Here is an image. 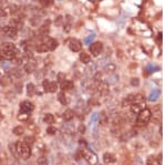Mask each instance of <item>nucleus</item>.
<instances>
[{"label":"nucleus","mask_w":166,"mask_h":165,"mask_svg":"<svg viewBox=\"0 0 166 165\" xmlns=\"http://www.w3.org/2000/svg\"><path fill=\"white\" fill-rule=\"evenodd\" d=\"M16 150L18 153V156H20L21 159L28 160L31 156V146L28 145L24 141H18L16 143Z\"/></svg>","instance_id":"obj_1"},{"label":"nucleus","mask_w":166,"mask_h":165,"mask_svg":"<svg viewBox=\"0 0 166 165\" xmlns=\"http://www.w3.org/2000/svg\"><path fill=\"white\" fill-rule=\"evenodd\" d=\"M152 118V111L150 109H144L137 114L136 118V125L139 127H145L146 124H148V122L151 121Z\"/></svg>","instance_id":"obj_2"},{"label":"nucleus","mask_w":166,"mask_h":165,"mask_svg":"<svg viewBox=\"0 0 166 165\" xmlns=\"http://www.w3.org/2000/svg\"><path fill=\"white\" fill-rule=\"evenodd\" d=\"M83 157H84V160H86V162L89 163L90 165H95L98 163V155L93 151H83Z\"/></svg>","instance_id":"obj_3"},{"label":"nucleus","mask_w":166,"mask_h":165,"mask_svg":"<svg viewBox=\"0 0 166 165\" xmlns=\"http://www.w3.org/2000/svg\"><path fill=\"white\" fill-rule=\"evenodd\" d=\"M102 51H103V44L101 42H94V43H91V46H90V52L92 53V56H100Z\"/></svg>","instance_id":"obj_4"},{"label":"nucleus","mask_w":166,"mask_h":165,"mask_svg":"<svg viewBox=\"0 0 166 165\" xmlns=\"http://www.w3.org/2000/svg\"><path fill=\"white\" fill-rule=\"evenodd\" d=\"M33 109H34L33 103L28 100L22 101L20 103V113H30V112H32Z\"/></svg>","instance_id":"obj_5"},{"label":"nucleus","mask_w":166,"mask_h":165,"mask_svg":"<svg viewBox=\"0 0 166 165\" xmlns=\"http://www.w3.org/2000/svg\"><path fill=\"white\" fill-rule=\"evenodd\" d=\"M2 33L6 37H9V38H17V33H18V31H17V29L16 28H13V27L11 26H6L2 28Z\"/></svg>","instance_id":"obj_6"},{"label":"nucleus","mask_w":166,"mask_h":165,"mask_svg":"<svg viewBox=\"0 0 166 165\" xmlns=\"http://www.w3.org/2000/svg\"><path fill=\"white\" fill-rule=\"evenodd\" d=\"M8 71V74L10 75V78H15V79H20V78L23 77L24 70L20 68H13V69H9Z\"/></svg>","instance_id":"obj_7"},{"label":"nucleus","mask_w":166,"mask_h":165,"mask_svg":"<svg viewBox=\"0 0 166 165\" xmlns=\"http://www.w3.org/2000/svg\"><path fill=\"white\" fill-rule=\"evenodd\" d=\"M69 48L73 52H79L81 50V48H82V44L78 39H71L70 42H69Z\"/></svg>","instance_id":"obj_8"},{"label":"nucleus","mask_w":166,"mask_h":165,"mask_svg":"<svg viewBox=\"0 0 166 165\" xmlns=\"http://www.w3.org/2000/svg\"><path fill=\"white\" fill-rule=\"evenodd\" d=\"M153 121L155 122V123H160L161 120H162V110H161V105H156L153 109Z\"/></svg>","instance_id":"obj_9"},{"label":"nucleus","mask_w":166,"mask_h":165,"mask_svg":"<svg viewBox=\"0 0 166 165\" xmlns=\"http://www.w3.org/2000/svg\"><path fill=\"white\" fill-rule=\"evenodd\" d=\"M144 109H145V103H144V102L133 103L131 105V112L133 113V114H139V113Z\"/></svg>","instance_id":"obj_10"},{"label":"nucleus","mask_w":166,"mask_h":165,"mask_svg":"<svg viewBox=\"0 0 166 165\" xmlns=\"http://www.w3.org/2000/svg\"><path fill=\"white\" fill-rule=\"evenodd\" d=\"M10 26L16 28V29H21L23 27V21L22 19H20V17H15L10 19Z\"/></svg>","instance_id":"obj_11"},{"label":"nucleus","mask_w":166,"mask_h":165,"mask_svg":"<svg viewBox=\"0 0 166 165\" xmlns=\"http://www.w3.org/2000/svg\"><path fill=\"white\" fill-rule=\"evenodd\" d=\"M50 31V20H47L43 24L39 27V33L42 35V37H45L49 33Z\"/></svg>","instance_id":"obj_12"},{"label":"nucleus","mask_w":166,"mask_h":165,"mask_svg":"<svg viewBox=\"0 0 166 165\" xmlns=\"http://www.w3.org/2000/svg\"><path fill=\"white\" fill-rule=\"evenodd\" d=\"M36 68H37V64L34 62L32 61H28L26 64H24V72L26 73H32L36 71Z\"/></svg>","instance_id":"obj_13"},{"label":"nucleus","mask_w":166,"mask_h":165,"mask_svg":"<svg viewBox=\"0 0 166 165\" xmlns=\"http://www.w3.org/2000/svg\"><path fill=\"white\" fill-rule=\"evenodd\" d=\"M103 160L106 164H112V163H115L116 157H115V155L112 153H105L103 155Z\"/></svg>","instance_id":"obj_14"},{"label":"nucleus","mask_w":166,"mask_h":165,"mask_svg":"<svg viewBox=\"0 0 166 165\" xmlns=\"http://www.w3.org/2000/svg\"><path fill=\"white\" fill-rule=\"evenodd\" d=\"M47 46H48V48H49V50H51V51H53V50H56V47H58V41H56V39H52V38H48L47 39Z\"/></svg>","instance_id":"obj_15"},{"label":"nucleus","mask_w":166,"mask_h":165,"mask_svg":"<svg viewBox=\"0 0 166 165\" xmlns=\"http://www.w3.org/2000/svg\"><path fill=\"white\" fill-rule=\"evenodd\" d=\"M80 61L84 64H89L91 62V57L90 54H88L86 52H81L80 53Z\"/></svg>","instance_id":"obj_16"},{"label":"nucleus","mask_w":166,"mask_h":165,"mask_svg":"<svg viewBox=\"0 0 166 165\" xmlns=\"http://www.w3.org/2000/svg\"><path fill=\"white\" fill-rule=\"evenodd\" d=\"M73 88V82L69 81V80H64L63 82H61V89L62 91H67V90H71Z\"/></svg>","instance_id":"obj_17"},{"label":"nucleus","mask_w":166,"mask_h":165,"mask_svg":"<svg viewBox=\"0 0 166 165\" xmlns=\"http://www.w3.org/2000/svg\"><path fill=\"white\" fill-rule=\"evenodd\" d=\"M63 119H64V121H71L72 119L74 118V111L72 110H65L64 113H63Z\"/></svg>","instance_id":"obj_18"},{"label":"nucleus","mask_w":166,"mask_h":165,"mask_svg":"<svg viewBox=\"0 0 166 165\" xmlns=\"http://www.w3.org/2000/svg\"><path fill=\"white\" fill-rule=\"evenodd\" d=\"M16 47L15 44L11 43V42H5L1 46V51H10V50H15Z\"/></svg>","instance_id":"obj_19"},{"label":"nucleus","mask_w":166,"mask_h":165,"mask_svg":"<svg viewBox=\"0 0 166 165\" xmlns=\"http://www.w3.org/2000/svg\"><path fill=\"white\" fill-rule=\"evenodd\" d=\"M36 50L40 53H45V52H47V51H49V48H48V46H47L45 42H42V43H40V44L37 46Z\"/></svg>","instance_id":"obj_20"},{"label":"nucleus","mask_w":166,"mask_h":165,"mask_svg":"<svg viewBox=\"0 0 166 165\" xmlns=\"http://www.w3.org/2000/svg\"><path fill=\"white\" fill-rule=\"evenodd\" d=\"M58 100L60 101V103L65 105V104H68V99H67V95L64 94V91L60 92L59 94H58Z\"/></svg>","instance_id":"obj_21"},{"label":"nucleus","mask_w":166,"mask_h":165,"mask_svg":"<svg viewBox=\"0 0 166 165\" xmlns=\"http://www.w3.org/2000/svg\"><path fill=\"white\" fill-rule=\"evenodd\" d=\"M27 93L29 97H32L34 93H36V86L33 83H29L27 86Z\"/></svg>","instance_id":"obj_22"},{"label":"nucleus","mask_w":166,"mask_h":165,"mask_svg":"<svg viewBox=\"0 0 166 165\" xmlns=\"http://www.w3.org/2000/svg\"><path fill=\"white\" fill-rule=\"evenodd\" d=\"M147 165H161V161L155 156H150L147 159Z\"/></svg>","instance_id":"obj_23"},{"label":"nucleus","mask_w":166,"mask_h":165,"mask_svg":"<svg viewBox=\"0 0 166 165\" xmlns=\"http://www.w3.org/2000/svg\"><path fill=\"white\" fill-rule=\"evenodd\" d=\"M43 121H45L47 124H52L54 122L53 114H51V113H47V114L45 115V118H43Z\"/></svg>","instance_id":"obj_24"},{"label":"nucleus","mask_w":166,"mask_h":165,"mask_svg":"<svg viewBox=\"0 0 166 165\" xmlns=\"http://www.w3.org/2000/svg\"><path fill=\"white\" fill-rule=\"evenodd\" d=\"M12 133L15 134V135H22L24 133V129L23 127H20V125H18V127H13V130H12Z\"/></svg>","instance_id":"obj_25"},{"label":"nucleus","mask_w":166,"mask_h":165,"mask_svg":"<svg viewBox=\"0 0 166 165\" xmlns=\"http://www.w3.org/2000/svg\"><path fill=\"white\" fill-rule=\"evenodd\" d=\"M158 97H160V91H158V90H154V91L150 94L148 100H150V101H156Z\"/></svg>","instance_id":"obj_26"},{"label":"nucleus","mask_w":166,"mask_h":165,"mask_svg":"<svg viewBox=\"0 0 166 165\" xmlns=\"http://www.w3.org/2000/svg\"><path fill=\"white\" fill-rule=\"evenodd\" d=\"M30 22H31V24H32L33 27H37L40 22H41V19H40V17H33V18H31Z\"/></svg>","instance_id":"obj_27"},{"label":"nucleus","mask_w":166,"mask_h":165,"mask_svg":"<svg viewBox=\"0 0 166 165\" xmlns=\"http://www.w3.org/2000/svg\"><path fill=\"white\" fill-rule=\"evenodd\" d=\"M43 7H50L53 5V0H39Z\"/></svg>","instance_id":"obj_28"},{"label":"nucleus","mask_w":166,"mask_h":165,"mask_svg":"<svg viewBox=\"0 0 166 165\" xmlns=\"http://www.w3.org/2000/svg\"><path fill=\"white\" fill-rule=\"evenodd\" d=\"M58 90V83L56 82H50V86H49V92L53 93Z\"/></svg>","instance_id":"obj_29"},{"label":"nucleus","mask_w":166,"mask_h":165,"mask_svg":"<svg viewBox=\"0 0 166 165\" xmlns=\"http://www.w3.org/2000/svg\"><path fill=\"white\" fill-rule=\"evenodd\" d=\"M95 38V35L94 33H92V35H90L89 37H86V38H84V43L85 44H91V42L94 40Z\"/></svg>","instance_id":"obj_30"},{"label":"nucleus","mask_w":166,"mask_h":165,"mask_svg":"<svg viewBox=\"0 0 166 165\" xmlns=\"http://www.w3.org/2000/svg\"><path fill=\"white\" fill-rule=\"evenodd\" d=\"M29 113H20L18 116V119L20 120V121H27L28 119H29Z\"/></svg>","instance_id":"obj_31"},{"label":"nucleus","mask_w":166,"mask_h":165,"mask_svg":"<svg viewBox=\"0 0 166 165\" xmlns=\"http://www.w3.org/2000/svg\"><path fill=\"white\" fill-rule=\"evenodd\" d=\"M156 70H158V67H156V65L148 64L147 67H146V71H148L150 73H152V72H155Z\"/></svg>","instance_id":"obj_32"},{"label":"nucleus","mask_w":166,"mask_h":165,"mask_svg":"<svg viewBox=\"0 0 166 165\" xmlns=\"http://www.w3.org/2000/svg\"><path fill=\"white\" fill-rule=\"evenodd\" d=\"M63 21H64V18H63L62 16H59V17L56 18V26L61 27L63 24Z\"/></svg>","instance_id":"obj_33"},{"label":"nucleus","mask_w":166,"mask_h":165,"mask_svg":"<svg viewBox=\"0 0 166 165\" xmlns=\"http://www.w3.org/2000/svg\"><path fill=\"white\" fill-rule=\"evenodd\" d=\"M38 165H48V161L45 156H41L38 159Z\"/></svg>","instance_id":"obj_34"},{"label":"nucleus","mask_w":166,"mask_h":165,"mask_svg":"<svg viewBox=\"0 0 166 165\" xmlns=\"http://www.w3.org/2000/svg\"><path fill=\"white\" fill-rule=\"evenodd\" d=\"M47 133L49 134V135H53V134H56V129L54 127H49L47 129Z\"/></svg>","instance_id":"obj_35"},{"label":"nucleus","mask_w":166,"mask_h":165,"mask_svg":"<svg viewBox=\"0 0 166 165\" xmlns=\"http://www.w3.org/2000/svg\"><path fill=\"white\" fill-rule=\"evenodd\" d=\"M50 82H51V81H49V80H45V81H43V83H42V86H43V89H45V92H49V86H50Z\"/></svg>","instance_id":"obj_36"},{"label":"nucleus","mask_w":166,"mask_h":165,"mask_svg":"<svg viewBox=\"0 0 166 165\" xmlns=\"http://www.w3.org/2000/svg\"><path fill=\"white\" fill-rule=\"evenodd\" d=\"M24 142H26L28 145L31 146V145L33 144V142H34V138H32V136H27V138L24 139Z\"/></svg>","instance_id":"obj_37"},{"label":"nucleus","mask_w":166,"mask_h":165,"mask_svg":"<svg viewBox=\"0 0 166 165\" xmlns=\"http://www.w3.org/2000/svg\"><path fill=\"white\" fill-rule=\"evenodd\" d=\"M0 83H1L2 86H8L10 83V78H7V77L2 78V79L0 80Z\"/></svg>","instance_id":"obj_38"},{"label":"nucleus","mask_w":166,"mask_h":165,"mask_svg":"<svg viewBox=\"0 0 166 165\" xmlns=\"http://www.w3.org/2000/svg\"><path fill=\"white\" fill-rule=\"evenodd\" d=\"M56 78H58V81H59V82H63V81L65 80V74L63 73V72H59Z\"/></svg>","instance_id":"obj_39"},{"label":"nucleus","mask_w":166,"mask_h":165,"mask_svg":"<svg viewBox=\"0 0 166 165\" xmlns=\"http://www.w3.org/2000/svg\"><path fill=\"white\" fill-rule=\"evenodd\" d=\"M131 84L133 86H139V80L137 78H133V79L131 80Z\"/></svg>","instance_id":"obj_40"},{"label":"nucleus","mask_w":166,"mask_h":165,"mask_svg":"<svg viewBox=\"0 0 166 165\" xmlns=\"http://www.w3.org/2000/svg\"><path fill=\"white\" fill-rule=\"evenodd\" d=\"M17 11H19V7L16 6V5H11V6H10V12H11V13H15V12Z\"/></svg>","instance_id":"obj_41"},{"label":"nucleus","mask_w":166,"mask_h":165,"mask_svg":"<svg viewBox=\"0 0 166 165\" xmlns=\"http://www.w3.org/2000/svg\"><path fill=\"white\" fill-rule=\"evenodd\" d=\"M7 16V12L5 11V9H0V18H5Z\"/></svg>","instance_id":"obj_42"},{"label":"nucleus","mask_w":166,"mask_h":165,"mask_svg":"<svg viewBox=\"0 0 166 165\" xmlns=\"http://www.w3.org/2000/svg\"><path fill=\"white\" fill-rule=\"evenodd\" d=\"M96 120H98V114H96V113H94V114H93V116H92V120H91V121L95 122Z\"/></svg>","instance_id":"obj_43"},{"label":"nucleus","mask_w":166,"mask_h":165,"mask_svg":"<svg viewBox=\"0 0 166 165\" xmlns=\"http://www.w3.org/2000/svg\"><path fill=\"white\" fill-rule=\"evenodd\" d=\"M2 58H3V57H2V51H0V60L2 59Z\"/></svg>","instance_id":"obj_44"},{"label":"nucleus","mask_w":166,"mask_h":165,"mask_svg":"<svg viewBox=\"0 0 166 165\" xmlns=\"http://www.w3.org/2000/svg\"><path fill=\"white\" fill-rule=\"evenodd\" d=\"M80 131H82V132H83V131H84V127H83L82 125H81V127H80Z\"/></svg>","instance_id":"obj_45"},{"label":"nucleus","mask_w":166,"mask_h":165,"mask_svg":"<svg viewBox=\"0 0 166 165\" xmlns=\"http://www.w3.org/2000/svg\"><path fill=\"white\" fill-rule=\"evenodd\" d=\"M1 33H2V28L0 27V35H1Z\"/></svg>","instance_id":"obj_46"},{"label":"nucleus","mask_w":166,"mask_h":165,"mask_svg":"<svg viewBox=\"0 0 166 165\" xmlns=\"http://www.w3.org/2000/svg\"><path fill=\"white\" fill-rule=\"evenodd\" d=\"M0 165H1V157H0Z\"/></svg>","instance_id":"obj_47"}]
</instances>
